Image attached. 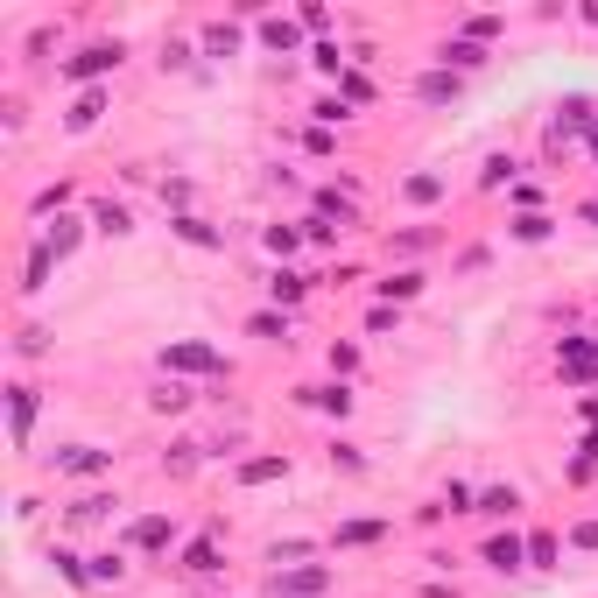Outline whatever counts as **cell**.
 Segmentation results:
<instances>
[{"label":"cell","mask_w":598,"mask_h":598,"mask_svg":"<svg viewBox=\"0 0 598 598\" xmlns=\"http://www.w3.org/2000/svg\"><path fill=\"white\" fill-rule=\"evenodd\" d=\"M163 366H176V374H225V359H218L212 345H169Z\"/></svg>","instance_id":"obj_1"},{"label":"cell","mask_w":598,"mask_h":598,"mask_svg":"<svg viewBox=\"0 0 598 598\" xmlns=\"http://www.w3.org/2000/svg\"><path fill=\"white\" fill-rule=\"evenodd\" d=\"M120 64V43H92V50H78L71 64H64V78H99V71H113Z\"/></svg>","instance_id":"obj_2"},{"label":"cell","mask_w":598,"mask_h":598,"mask_svg":"<svg viewBox=\"0 0 598 598\" xmlns=\"http://www.w3.org/2000/svg\"><path fill=\"white\" fill-rule=\"evenodd\" d=\"M563 374H571V381H598V345L563 338Z\"/></svg>","instance_id":"obj_3"},{"label":"cell","mask_w":598,"mask_h":598,"mask_svg":"<svg viewBox=\"0 0 598 598\" xmlns=\"http://www.w3.org/2000/svg\"><path fill=\"white\" fill-rule=\"evenodd\" d=\"M56 472H106V451H99V444H71V451H64V458H56Z\"/></svg>","instance_id":"obj_4"},{"label":"cell","mask_w":598,"mask_h":598,"mask_svg":"<svg viewBox=\"0 0 598 598\" xmlns=\"http://www.w3.org/2000/svg\"><path fill=\"white\" fill-rule=\"evenodd\" d=\"M521 556H528L521 535H493V543H486V563H493V571H521Z\"/></svg>","instance_id":"obj_5"},{"label":"cell","mask_w":598,"mask_h":598,"mask_svg":"<svg viewBox=\"0 0 598 598\" xmlns=\"http://www.w3.org/2000/svg\"><path fill=\"white\" fill-rule=\"evenodd\" d=\"M261 43H268V50H282V56H289V50H296V43H303V22H282V15H268V22H261Z\"/></svg>","instance_id":"obj_6"},{"label":"cell","mask_w":598,"mask_h":598,"mask_svg":"<svg viewBox=\"0 0 598 598\" xmlns=\"http://www.w3.org/2000/svg\"><path fill=\"white\" fill-rule=\"evenodd\" d=\"M169 535H176V528H169L163 514H148V521H135V528H127V543H135V549H169Z\"/></svg>","instance_id":"obj_7"},{"label":"cell","mask_w":598,"mask_h":598,"mask_svg":"<svg viewBox=\"0 0 598 598\" xmlns=\"http://www.w3.org/2000/svg\"><path fill=\"white\" fill-rule=\"evenodd\" d=\"M92 225H99L106 240H120V233H135V218H127V204H99V212H92Z\"/></svg>","instance_id":"obj_8"},{"label":"cell","mask_w":598,"mask_h":598,"mask_svg":"<svg viewBox=\"0 0 598 598\" xmlns=\"http://www.w3.org/2000/svg\"><path fill=\"white\" fill-rule=\"evenodd\" d=\"M233 50H240V28H233V22L204 28V56H233Z\"/></svg>","instance_id":"obj_9"},{"label":"cell","mask_w":598,"mask_h":598,"mask_svg":"<svg viewBox=\"0 0 598 598\" xmlns=\"http://www.w3.org/2000/svg\"><path fill=\"white\" fill-rule=\"evenodd\" d=\"M43 246H50L56 261H64V254H71V246H78V218H56L50 233H43Z\"/></svg>","instance_id":"obj_10"},{"label":"cell","mask_w":598,"mask_h":598,"mask_svg":"<svg viewBox=\"0 0 598 598\" xmlns=\"http://www.w3.org/2000/svg\"><path fill=\"white\" fill-rule=\"evenodd\" d=\"M303 402H317V408H331V415H345V408H353V394L331 381V387H303Z\"/></svg>","instance_id":"obj_11"},{"label":"cell","mask_w":598,"mask_h":598,"mask_svg":"<svg viewBox=\"0 0 598 598\" xmlns=\"http://www.w3.org/2000/svg\"><path fill=\"white\" fill-rule=\"evenodd\" d=\"M514 507H521L514 486H486V493H479V514H514Z\"/></svg>","instance_id":"obj_12"},{"label":"cell","mask_w":598,"mask_h":598,"mask_svg":"<svg viewBox=\"0 0 598 598\" xmlns=\"http://www.w3.org/2000/svg\"><path fill=\"white\" fill-rule=\"evenodd\" d=\"M120 577H127V556H120V549L92 556V584H120Z\"/></svg>","instance_id":"obj_13"},{"label":"cell","mask_w":598,"mask_h":598,"mask_svg":"<svg viewBox=\"0 0 598 598\" xmlns=\"http://www.w3.org/2000/svg\"><path fill=\"white\" fill-rule=\"evenodd\" d=\"M415 289H423V274H415V268H402V274H387V282H381V296H387V303H408Z\"/></svg>","instance_id":"obj_14"},{"label":"cell","mask_w":598,"mask_h":598,"mask_svg":"<svg viewBox=\"0 0 598 598\" xmlns=\"http://www.w3.org/2000/svg\"><path fill=\"white\" fill-rule=\"evenodd\" d=\"M274 592L282 598H310V592H324V571H296V577H282Z\"/></svg>","instance_id":"obj_15"},{"label":"cell","mask_w":598,"mask_h":598,"mask_svg":"<svg viewBox=\"0 0 598 598\" xmlns=\"http://www.w3.org/2000/svg\"><path fill=\"white\" fill-rule=\"evenodd\" d=\"M28 423H35V387H15V444H28Z\"/></svg>","instance_id":"obj_16"},{"label":"cell","mask_w":598,"mask_h":598,"mask_svg":"<svg viewBox=\"0 0 598 598\" xmlns=\"http://www.w3.org/2000/svg\"><path fill=\"white\" fill-rule=\"evenodd\" d=\"M184 571L212 577V571H218V543H191V549H184Z\"/></svg>","instance_id":"obj_17"},{"label":"cell","mask_w":598,"mask_h":598,"mask_svg":"<svg viewBox=\"0 0 598 598\" xmlns=\"http://www.w3.org/2000/svg\"><path fill=\"white\" fill-rule=\"evenodd\" d=\"M444 64H464V71H472V64H486V50H479L472 35H458V43H444Z\"/></svg>","instance_id":"obj_18"},{"label":"cell","mask_w":598,"mask_h":598,"mask_svg":"<svg viewBox=\"0 0 598 598\" xmlns=\"http://www.w3.org/2000/svg\"><path fill=\"white\" fill-rule=\"evenodd\" d=\"M99 113H106V92H85L78 106H71V127H92V120H99Z\"/></svg>","instance_id":"obj_19"},{"label":"cell","mask_w":598,"mask_h":598,"mask_svg":"<svg viewBox=\"0 0 598 598\" xmlns=\"http://www.w3.org/2000/svg\"><path fill=\"white\" fill-rule=\"evenodd\" d=\"M402 191L415 197V204H436V197H444V176H408Z\"/></svg>","instance_id":"obj_20"},{"label":"cell","mask_w":598,"mask_h":598,"mask_svg":"<svg viewBox=\"0 0 598 598\" xmlns=\"http://www.w3.org/2000/svg\"><path fill=\"white\" fill-rule=\"evenodd\" d=\"M514 240H528V246L549 240V218H543V212H521V218H514Z\"/></svg>","instance_id":"obj_21"},{"label":"cell","mask_w":598,"mask_h":598,"mask_svg":"<svg viewBox=\"0 0 598 598\" xmlns=\"http://www.w3.org/2000/svg\"><path fill=\"white\" fill-rule=\"evenodd\" d=\"M317 218H338V225H353V204H345V197H338V191H324V197H317Z\"/></svg>","instance_id":"obj_22"},{"label":"cell","mask_w":598,"mask_h":598,"mask_svg":"<svg viewBox=\"0 0 598 598\" xmlns=\"http://www.w3.org/2000/svg\"><path fill=\"white\" fill-rule=\"evenodd\" d=\"M268 289H274V303H296L303 289H310V282H303V274H289V268H282V274H274V282H268Z\"/></svg>","instance_id":"obj_23"},{"label":"cell","mask_w":598,"mask_h":598,"mask_svg":"<svg viewBox=\"0 0 598 598\" xmlns=\"http://www.w3.org/2000/svg\"><path fill=\"white\" fill-rule=\"evenodd\" d=\"M176 233H184V240H191V246H218V233H212V225H204V218H176Z\"/></svg>","instance_id":"obj_24"},{"label":"cell","mask_w":598,"mask_h":598,"mask_svg":"<svg viewBox=\"0 0 598 598\" xmlns=\"http://www.w3.org/2000/svg\"><path fill=\"white\" fill-rule=\"evenodd\" d=\"M240 479H246V486H261V479H282V458H254Z\"/></svg>","instance_id":"obj_25"},{"label":"cell","mask_w":598,"mask_h":598,"mask_svg":"<svg viewBox=\"0 0 598 598\" xmlns=\"http://www.w3.org/2000/svg\"><path fill=\"white\" fill-rule=\"evenodd\" d=\"M296 240H303L296 225H268V254H296Z\"/></svg>","instance_id":"obj_26"},{"label":"cell","mask_w":598,"mask_h":598,"mask_svg":"<svg viewBox=\"0 0 598 598\" xmlns=\"http://www.w3.org/2000/svg\"><path fill=\"white\" fill-rule=\"evenodd\" d=\"M148 402L163 408V415H176V408H191V394H184V387H155V394H148Z\"/></svg>","instance_id":"obj_27"},{"label":"cell","mask_w":598,"mask_h":598,"mask_svg":"<svg viewBox=\"0 0 598 598\" xmlns=\"http://www.w3.org/2000/svg\"><path fill=\"white\" fill-rule=\"evenodd\" d=\"M451 92H458V78H444V71H430V78H423V99H451Z\"/></svg>","instance_id":"obj_28"},{"label":"cell","mask_w":598,"mask_h":598,"mask_svg":"<svg viewBox=\"0 0 598 598\" xmlns=\"http://www.w3.org/2000/svg\"><path fill=\"white\" fill-rule=\"evenodd\" d=\"M246 331H254V338H282V331H289V324H282L274 310H261V317H254V324H246Z\"/></svg>","instance_id":"obj_29"},{"label":"cell","mask_w":598,"mask_h":598,"mask_svg":"<svg viewBox=\"0 0 598 598\" xmlns=\"http://www.w3.org/2000/svg\"><path fill=\"white\" fill-rule=\"evenodd\" d=\"M528 563H556V535H535V543H528Z\"/></svg>","instance_id":"obj_30"},{"label":"cell","mask_w":598,"mask_h":598,"mask_svg":"<svg viewBox=\"0 0 598 598\" xmlns=\"http://www.w3.org/2000/svg\"><path fill=\"white\" fill-rule=\"evenodd\" d=\"M163 464H169V472H191V464H197V444H176V451H169Z\"/></svg>","instance_id":"obj_31"},{"label":"cell","mask_w":598,"mask_h":598,"mask_svg":"<svg viewBox=\"0 0 598 598\" xmlns=\"http://www.w3.org/2000/svg\"><path fill=\"white\" fill-rule=\"evenodd\" d=\"M577 549H598V521H584V528H577Z\"/></svg>","instance_id":"obj_32"},{"label":"cell","mask_w":598,"mask_h":598,"mask_svg":"<svg viewBox=\"0 0 598 598\" xmlns=\"http://www.w3.org/2000/svg\"><path fill=\"white\" fill-rule=\"evenodd\" d=\"M584 464H598V430H592V436H584Z\"/></svg>","instance_id":"obj_33"},{"label":"cell","mask_w":598,"mask_h":598,"mask_svg":"<svg viewBox=\"0 0 598 598\" xmlns=\"http://www.w3.org/2000/svg\"><path fill=\"white\" fill-rule=\"evenodd\" d=\"M584 423H598V394H592V402H584Z\"/></svg>","instance_id":"obj_34"},{"label":"cell","mask_w":598,"mask_h":598,"mask_svg":"<svg viewBox=\"0 0 598 598\" xmlns=\"http://www.w3.org/2000/svg\"><path fill=\"white\" fill-rule=\"evenodd\" d=\"M584 218H592V225H598V197H592V204H584Z\"/></svg>","instance_id":"obj_35"},{"label":"cell","mask_w":598,"mask_h":598,"mask_svg":"<svg viewBox=\"0 0 598 598\" xmlns=\"http://www.w3.org/2000/svg\"><path fill=\"white\" fill-rule=\"evenodd\" d=\"M592 141H598V135H592Z\"/></svg>","instance_id":"obj_36"}]
</instances>
